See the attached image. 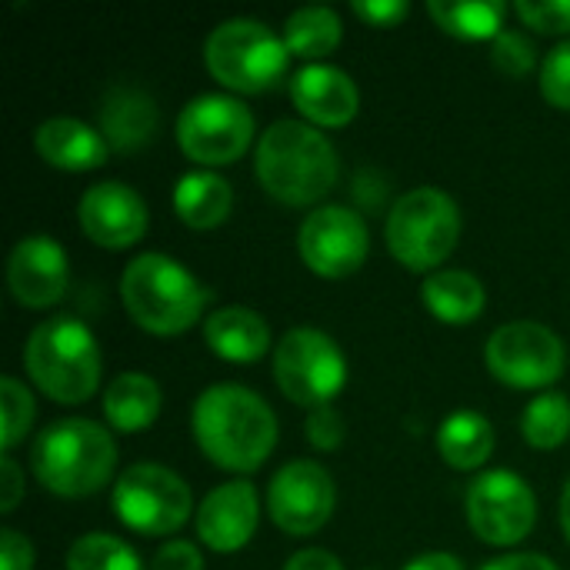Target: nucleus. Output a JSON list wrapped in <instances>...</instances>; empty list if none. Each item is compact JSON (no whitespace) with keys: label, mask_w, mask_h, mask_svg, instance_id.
Listing matches in <instances>:
<instances>
[{"label":"nucleus","mask_w":570,"mask_h":570,"mask_svg":"<svg viewBox=\"0 0 570 570\" xmlns=\"http://www.w3.org/2000/svg\"><path fill=\"white\" fill-rule=\"evenodd\" d=\"M538 521V498L514 471H484L468 488V524L491 548L521 544Z\"/></svg>","instance_id":"obj_12"},{"label":"nucleus","mask_w":570,"mask_h":570,"mask_svg":"<svg viewBox=\"0 0 570 570\" xmlns=\"http://www.w3.org/2000/svg\"><path fill=\"white\" fill-rule=\"evenodd\" d=\"M344 417L327 404V407H314L307 414V441L317 451H337L344 444Z\"/></svg>","instance_id":"obj_34"},{"label":"nucleus","mask_w":570,"mask_h":570,"mask_svg":"<svg viewBox=\"0 0 570 570\" xmlns=\"http://www.w3.org/2000/svg\"><path fill=\"white\" fill-rule=\"evenodd\" d=\"M514 13L541 33H570V0H544V3L521 0L514 3Z\"/></svg>","instance_id":"obj_33"},{"label":"nucleus","mask_w":570,"mask_h":570,"mask_svg":"<svg viewBox=\"0 0 570 570\" xmlns=\"http://www.w3.org/2000/svg\"><path fill=\"white\" fill-rule=\"evenodd\" d=\"M351 10L371 27H394L407 17L411 7H407V0H357Z\"/></svg>","instance_id":"obj_36"},{"label":"nucleus","mask_w":570,"mask_h":570,"mask_svg":"<svg viewBox=\"0 0 570 570\" xmlns=\"http://www.w3.org/2000/svg\"><path fill=\"white\" fill-rule=\"evenodd\" d=\"M438 454L454 471H478L494 454V428L478 411H454L438 428Z\"/></svg>","instance_id":"obj_25"},{"label":"nucleus","mask_w":570,"mask_h":570,"mask_svg":"<svg viewBox=\"0 0 570 570\" xmlns=\"http://www.w3.org/2000/svg\"><path fill=\"white\" fill-rule=\"evenodd\" d=\"M261 498L250 481H227L214 488L197 508V534L217 554H234L257 534Z\"/></svg>","instance_id":"obj_17"},{"label":"nucleus","mask_w":570,"mask_h":570,"mask_svg":"<svg viewBox=\"0 0 570 570\" xmlns=\"http://www.w3.org/2000/svg\"><path fill=\"white\" fill-rule=\"evenodd\" d=\"M284 570H344V564L324 548H304L284 564Z\"/></svg>","instance_id":"obj_39"},{"label":"nucleus","mask_w":570,"mask_h":570,"mask_svg":"<svg viewBox=\"0 0 570 570\" xmlns=\"http://www.w3.org/2000/svg\"><path fill=\"white\" fill-rule=\"evenodd\" d=\"M498 70H504L508 77H524L534 60H538V50L534 43L521 33V30H501L494 37V50H491Z\"/></svg>","instance_id":"obj_32"},{"label":"nucleus","mask_w":570,"mask_h":570,"mask_svg":"<svg viewBox=\"0 0 570 570\" xmlns=\"http://www.w3.org/2000/svg\"><path fill=\"white\" fill-rule=\"evenodd\" d=\"M291 50L281 33L254 17H230L204 40V63L217 83L237 94H264L287 73Z\"/></svg>","instance_id":"obj_6"},{"label":"nucleus","mask_w":570,"mask_h":570,"mask_svg":"<svg viewBox=\"0 0 570 570\" xmlns=\"http://www.w3.org/2000/svg\"><path fill=\"white\" fill-rule=\"evenodd\" d=\"M541 94L548 104L570 110V40H561L554 50H548L541 63Z\"/></svg>","instance_id":"obj_31"},{"label":"nucleus","mask_w":570,"mask_h":570,"mask_svg":"<svg viewBox=\"0 0 570 570\" xmlns=\"http://www.w3.org/2000/svg\"><path fill=\"white\" fill-rule=\"evenodd\" d=\"M297 250L317 277L341 281L364 267L371 250V234L357 210L327 204L304 217L297 234Z\"/></svg>","instance_id":"obj_13"},{"label":"nucleus","mask_w":570,"mask_h":570,"mask_svg":"<svg viewBox=\"0 0 570 570\" xmlns=\"http://www.w3.org/2000/svg\"><path fill=\"white\" fill-rule=\"evenodd\" d=\"M294 107L314 127H344L357 117L361 90L354 77L334 63H307L291 80Z\"/></svg>","instance_id":"obj_18"},{"label":"nucleus","mask_w":570,"mask_h":570,"mask_svg":"<svg viewBox=\"0 0 570 570\" xmlns=\"http://www.w3.org/2000/svg\"><path fill=\"white\" fill-rule=\"evenodd\" d=\"M110 501H114L120 524L144 538H160V534L180 531L194 511L187 481L177 471H170L164 464H150V461L127 468L117 478Z\"/></svg>","instance_id":"obj_9"},{"label":"nucleus","mask_w":570,"mask_h":570,"mask_svg":"<svg viewBox=\"0 0 570 570\" xmlns=\"http://www.w3.org/2000/svg\"><path fill=\"white\" fill-rule=\"evenodd\" d=\"M484 361L501 384L518 391H538L551 387L564 374L568 351L551 327L538 321H511L488 337Z\"/></svg>","instance_id":"obj_11"},{"label":"nucleus","mask_w":570,"mask_h":570,"mask_svg":"<svg viewBox=\"0 0 570 570\" xmlns=\"http://www.w3.org/2000/svg\"><path fill=\"white\" fill-rule=\"evenodd\" d=\"M0 411H3V428H0V441L3 451L10 454L30 431L33 424V394L27 391V384H20L17 377L3 374L0 377Z\"/></svg>","instance_id":"obj_30"},{"label":"nucleus","mask_w":570,"mask_h":570,"mask_svg":"<svg viewBox=\"0 0 570 570\" xmlns=\"http://www.w3.org/2000/svg\"><path fill=\"white\" fill-rule=\"evenodd\" d=\"M337 504L334 481L317 461H291L267 484V514L291 538L317 534Z\"/></svg>","instance_id":"obj_14"},{"label":"nucleus","mask_w":570,"mask_h":570,"mask_svg":"<svg viewBox=\"0 0 570 570\" xmlns=\"http://www.w3.org/2000/svg\"><path fill=\"white\" fill-rule=\"evenodd\" d=\"M254 170L274 200L287 207H311L337 187L341 160L321 127L304 120H274L257 140Z\"/></svg>","instance_id":"obj_2"},{"label":"nucleus","mask_w":570,"mask_h":570,"mask_svg":"<svg viewBox=\"0 0 570 570\" xmlns=\"http://www.w3.org/2000/svg\"><path fill=\"white\" fill-rule=\"evenodd\" d=\"M150 570H204V558L190 541H167L154 554Z\"/></svg>","instance_id":"obj_35"},{"label":"nucleus","mask_w":570,"mask_h":570,"mask_svg":"<svg viewBox=\"0 0 570 570\" xmlns=\"http://www.w3.org/2000/svg\"><path fill=\"white\" fill-rule=\"evenodd\" d=\"M274 377L287 401L327 407L347 384V361L337 341L317 327H294L274 347Z\"/></svg>","instance_id":"obj_8"},{"label":"nucleus","mask_w":570,"mask_h":570,"mask_svg":"<svg viewBox=\"0 0 570 570\" xmlns=\"http://www.w3.org/2000/svg\"><path fill=\"white\" fill-rule=\"evenodd\" d=\"M387 247L407 271H441L461 237V210L438 187L407 190L387 214Z\"/></svg>","instance_id":"obj_7"},{"label":"nucleus","mask_w":570,"mask_h":570,"mask_svg":"<svg viewBox=\"0 0 570 570\" xmlns=\"http://www.w3.org/2000/svg\"><path fill=\"white\" fill-rule=\"evenodd\" d=\"M421 297H424V307L438 321L458 324V327L478 321L488 304V291H484L481 277H474L471 271H458V267H441V271L428 274Z\"/></svg>","instance_id":"obj_23"},{"label":"nucleus","mask_w":570,"mask_h":570,"mask_svg":"<svg viewBox=\"0 0 570 570\" xmlns=\"http://www.w3.org/2000/svg\"><path fill=\"white\" fill-rule=\"evenodd\" d=\"M0 570H33V544L13 528L0 531Z\"/></svg>","instance_id":"obj_37"},{"label":"nucleus","mask_w":570,"mask_h":570,"mask_svg":"<svg viewBox=\"0 0 570 570\" xmlns=\"http://www.w3.org/2000/svg\"><path fill=\"white\" fill-rule=\"evenodd\" d=\"M284 43L291 50V57H304V60H321L327 53L337 50L344 27L334 7H297L287 20H284Z\"/></svg>","instance_id":"obj_26"},{"label":"nucleus","mask_w":570,"mask_h":570,"mask_svg":"<svg viewBox=\"0 0 570 570\" xmlns=\"http://www.w3.org/2000/svg\"><path fill=\"white\" fill-rule=\"evenodd\" d=\"M174 134L190 160L204 167H224L250 147L254 114L230 94H200L184 104Z\"/></svg>","instance_id":"obj_10"},{"label":"nucleus","mask_w":570,"mask_h":570,"mask_svg":"<svg viewBox=\"0 0 570 570\" xmlns=\"http://www.w3.org/2000/svg\"><path fill=\"white\" fill-rule=\"evenodd\" d=\"M401 570H464L461 558L448 554V551H428V554H417L414 561H407Z\"/></svg>","instance_id":"obj_41"},{"label":"nucleus","mask_w":570,"mask_h":570,"mask_svg":"<svg viewBox=\"0 0 570 570\" xmlns=\"http://www.w3.org/2000/svg\"><path fill=\"white\" fill-rule=\"evenodd\" d=\"M67 570H144L137 551L104 531L83 534L67 551Z\"/></svg>","instance_id":"obj_29"},{"label":"nucleus","mask_w":570,"mask_h":570,"mask_svg":"<svg viewBox=\"0 0 570 570\" xmlns=\"http://www.w3.org/2000/svg\"><path fill=\"white\" fill-rule=\"evenodd\" d=\"M20 494H23L20 468L10 454H3V461H0V514H10L17 508Z\"/></svg>","instance_id":"obj_38"},{"label":"nucleus","mask_w":570,"mask_h":570,"mask_svg":"<svg viewBox=\"0 0 570 570\" xmlns=\"http://www.w3.org/2000/svg\"><path fill=\"white\" fill-rule=\"evenodd\" d=\"M27 377L57 404H83L100 387V347L77 317H50L37 324L23 344Z\"/></svg>","instance_id":"obj_5"},{"label":"nucleus","mask_w":570,"mask_h":570,"mask_svg":"<svg viewBox=\"0 0 570 570\" xmlns=\"http://www.w3.org/2000/svg\"><path fill=\"white\" fill-rule=\"evenodd\" d=\"M561 528H564V534H568V541H570V478H568V484H564V491H561Z\"/></svg>","instance_id":"obj_42"},{"label":"nucleus","mask_w":570,"mask_h":570,"mask_svg":"<svg viewBox=\"0 0 570 570\" xmlns=\"http://www.w3.org/2000/svg\"><path fill=\"white\" fill-rule=\"evenodd\" d=\"M157 104L147 90L130 83H114L97 110V130L117 154H134L150 144L157 130Z\"/></svg>","instance_id":"obj_19"},{"label":"nucleus","mask_w":570,"mask_h":570,"mask_svg":"<svg viewBox=\"0 0 570 570\" xmlns=\"http://www.w3.org/2000/svg\"><path fill=\"white\" fill-rule=\"evenodd\" d=\"M80 230L107 250L134 247L147 230V204L144 197L120 184V180H100L83 190L77 204Z\"/></svg>","instance_id":"obj_15"},{"label":"nucleus","mask_w":570,"mask_h":570,"mask_svg":"<svg viewBox=\"0 0 570 570\" xmlns=\"http://www.w3.org/2000/svg\"><path fill=\"white\" fill-rule=\"evenodd\" d=\"M204 341L230 364H254L271 347V327L250 307H220L204 321Z\"/></svg>","instance_id":"obj_21"},{"label":"nucleus","mask_w":570,"mask_h":570,"mask_svg":"<svg viewBox=\"0 0 570 570\" xmlns=\"http://www.w3.org/2000/svg\"><path fill=\"white\" fill-rule=\"evenodd\" d=\"M521 434L538 451H554L570 438V401L558 391L534 397L521 414Z\"/></svg>","instance_id":"obj_28"},{"label":"nucleus","mask_w":570,"mask_h":570,"mask_svg":"<svg viewBox=\"0 0 570 570\" xmlns=\"http://www.w3.org/2000/svg\"><path fill=\"white\" fill-rule=\"evenodd\" d=\"M230 207H234V190L214 170H190L174 187V210L194 230L220 227Z\"/></svg>","instance_id":"obj_24"},{"label":"nucleus","mask_w":570,"mask_h":570,"mask_svg":"<svg viewBox=\"0 0 570 570\" xmlns=\"http://www.w3.org/2000/svg\"><path fill=\"white\" fill-rule=\"evenodd\" d=\"M428 13L444 33L461 40H494L504 30L508 3L501 0H431Z\"/></svg>","instance_id":"obj_27"},{"label":"nucleus","mask_w":570,"mask_h":570,"mask_svg":"<svg viewBox=\"0 0 570 570\" xmlns=\"http://www.w3.org/2000/svg\"><path fill=\"white\" fill-rule=\"evenodd\" d=\"M194 441L207 461L224 471H257L277 444V417L271 404L240 384H214L194 401Z\"/></svg>","instance_id":"obj_1"},{"label":"nucleus","mask_w":570,"mask_h":570,"mask_svg":"<svg viewBox=\"0 0 570 570\" xmlns=\"http://www.w3.org/2000/svg\"><path fill=\"white\" fill-rule=\"evenodd\" d=\"M120 301L137 327L174 337L204 317L210 294L180 261L167 254H140L124 267Z\"/></svg>","instance_id":"obj_4"},{"label":"nucleus","mask_w":570,"mask_h":570,"mask_svg":"<svg viewBox=\"0 0 570 570\" xmlns=\"http://www.w3.org/2000/svg\"><path fill=\"white\" fill-rule=\"evenodd\" d=\"M160 404H164L160 384L150 374H140V371L117 374L104 391V417L120 434L147 431L157 421Z\"/></svg>","instance_id":"obj_22"},{"label":"nucleus","mask_w":570,"mask_h":570,"mask_svg":"<svg viewBox=\"0 0 570 570\" xmlns=\"http://www.w3.org/2000/svg\"><path fill=\"white\" fill-rule=\"evenodd\" d=\"M33 147L43 157V164L57 170H94L107 160L110 147L104 134L77 117H50L37 127Z\"/></svg>","instance_id":"obj_20"},{"label":"nucleus","mask_w":570,"mask_h":570,"mask_svg":"<svg viewBox=\"0 0 570 570\" xmlns=\"http://www.w3.org/2000/svg\"><path fill=\"white\" fill-rule=\"evenodd\" d=\"M481 570H558V564L544 554H508L488 561Z\"/></svg>","instance_id":"obj_40"},{"label":"nucleus","mask_w":570,"mask_h":570,"mask_svg":"<svg viewBox=\"0 0 570 570\" xmlns=\"http://www.w3.org/2000/svg\"><path fill=\"white\" fill-rule=\"evenodd\" d=\"M117 468V444L107 428L87 417H67L43 428L30 448V471L57 498L97 494Z\"/></svg>","instance_id":"obj_3"},{"label":"nucleus","mask_w":570,"mask_h":570,"mask_svg":"<svg viewBox=\"0 0 570 570\" xmlns=\"http://www.w3.org/2000/svg\"><path fill=\"white\" fill-rule=\"evenodd\" d=\"M70 267L63 247L47 234H30L7 257V287L20 307L43 311L67 294Z\"/></svg>","instance_id":"obj_16"}]
</instances>
